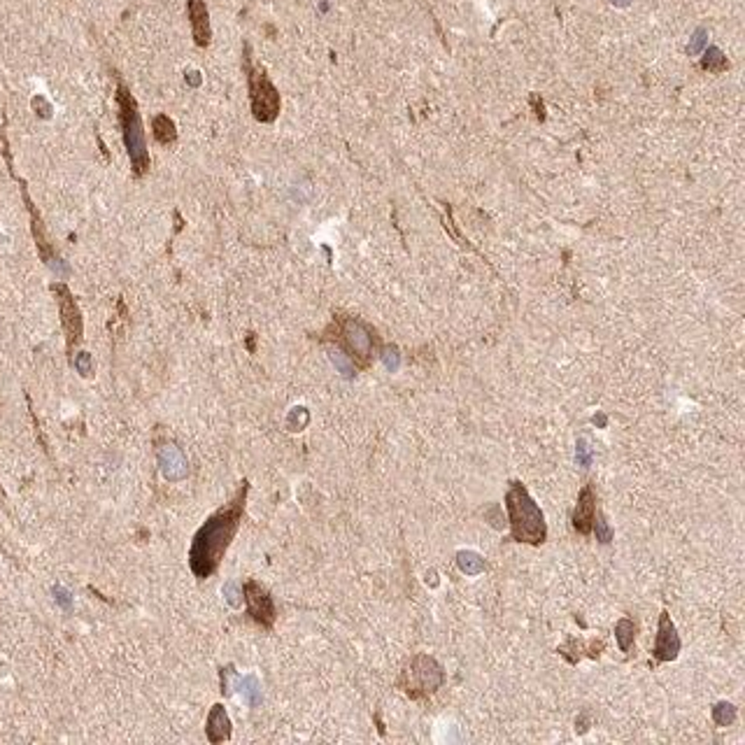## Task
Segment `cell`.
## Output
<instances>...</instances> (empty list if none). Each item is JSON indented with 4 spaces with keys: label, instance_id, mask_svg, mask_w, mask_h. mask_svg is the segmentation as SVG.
Masks as SVG:
<instances>
[{
    "label": "cell",
    "instance_id": "cb8c5ba5",
    "mask_svg": "<svg viewBox=\"0 0 745 745\" xmlns=\"http://www.w3.org/2000/svg\"><path fill=\"white\" fill-rule=\"evenodd\" d=\"M382 361H385V366L389 371H396V368H399V350H396V347H385Z\"/></svg>",
    "mask_w": 745,
    "mask_h": 745
},
{
    "label": "cell",
    "instance_id": "484cf974",
    "mask_svg": "<svg viewBox=\"0 0 745 745\" xmlns=\"http://www.w3.org/2000/svg\"><path fill=\"white\" fill-rule=\"evenodd\" d=\"M594 424H596V427H605V417L603 415L594 417Z\"/></svg>",
    "mask_w": 745,
    "mask_h": 745
},
{
    "label": "cell",
    "instance_id": "277c9868",
    "mask_svg": "<svg viewBox=\"0 0 745 745\" xmlns=\"http://www.w3.org/2000/svg\"><path fill=\"white\" fill-rule=\"evenodd\" d=\"M252 110L256 119L270 121L280 110V98L266 75H252Z\"/></svg>",
    "mask_w": 745,
    "mask_h": 745
},
{
    "label": "cell",
    "instance_id": "6da1fadb",
    "mask_svg": "<svg viewBox=\"0 0 745 745\" xmlns=\"http://www.w3.org/2000/svg\"><path fill=\"white\" fill-rule=\"evenodd\" d=\"M247 492H249V482L245 480L231 503L217 510L212 517H207L205 524L193 536V543L189 549V566L198 580L210 577L217 570L219 561L224 559L226 549L231 545L233 536L240 526L242 512H245Z\"/></svg>",
    "mask_w": 745,
    "mask_h": 745
},
{
    "label": "cell",
    "instance_id": "ba28073f",
    "mask_svg": "<svg viewBox=\"0 0 745 745\" xmlns=\"http://www.w3.org/2000/svg\"><path fill=\"white\" fill-rule=\"evenodd\" d=\"M594 517H596V496L591 485H584L582 492L577 494V503L573 508V529L577 533L589 536Z\"/></svg>",
    "mask_w": 745,
    "mask_h": 745
},
{
    "label": "cell",
    "instance_id": "2e32d148",
    "mask_svg": "<svg viewBox=\"0 0 745 745\" xmlns=\"http://www.w3.org/2000/svg\"><path fill=\"white\" fill-rule=\"evenodd\" d=\"M713 720H715L717 727H729V724L736 722V708L731 706L729 701L715 703V708H713Z\"/></svg>",
    "mask_w": 745,
    "mask_h": 745
},
{
    "label": "cell",
    "instance_id": "8fae6325",
    "mask_svg": "<svg viewBox=\"0 0 745 745\" xmlns=\"http://www.w3.org/2000/svg\"><path fill=\"white\" fill-rule=\"evenodd\" d=\"M207 738L210 743H224L231 738V720H228L224 706H214L207 715Z\"/></svg>",
    "mask_w": 745,
    "mask_h": 745
},
{
    "label": "cell",
    "instance_id": "d6986e66",
    "mask_svg": "<svg viewBox=\"0 0 745 745\" xmlns=\"http://www.w3.org/2000/svg\"><path fill=\"white\" fill-rule=\"evenodd\" d=\"M308 420H310L308 410H305V408H294L289 413V417H287V427H289V431H301V429H305Z\"/></svg>",
    "mask_w": 745,
    "mask_h": 745
},
{
    "label": "cell",
    "instance_id": "4fadbf2b",
    "mask_svg": "<svg viewBox=\"0 0 745 745\" xmlns=\"http://www.w3.org/2000/svg\"><path fill=\"white\" fill-rule=\"evenodd\" d=\"M457 566L464 575H480L487 570V561L478 552H473V549H462L457 554Z\"/></svg>",
    "mask_w": 745,
    "mask_h": 745
},
{
    "label": "cell",
    "instance_id": "7a4b0ae2",
    "mask_svg": "<svg viewBox=\"0 0 745 745\" xmlns=\"http://www.w3.org/2000/svg\"><path fill=\"white\" fill-rule=\"evenodd\" d=\"M506 510L510 522V538L526 545H540L547 538L545 515L519 480H512L506 492Z\"/></svg>",
    "mask_w": 745,
    "mask_h": 745
},
{
    "label": "cell",
    "instance_id": "5bb4252c",
    "mask_svg": "<svg viewBox=\"0 0 745 745\" xmlns=\"http://www.w3.org/2000/svg\"><path fill=\"white\" fill-rule=\"evenodd\" d=\"M615 638H617L619 650H622V652H629L631 645H633V638H636V624H633L629 617L617 619V624H615Z\"/></svg>",
    "mask_w": 745,
    "mask_h": 745
},
{
    "label": "cell",
    "instance_id": "7c38bea8",
    "mask_svg": "<svg viewBox=\"0 0 745 745\" xmlns=\"http://www.w3.org/2000/svg\"><path fill=\"white\" fill-rule=\"evenodd\" d=\"M189 15H191V24H193V36H196L198 45H207L210 40V26H207V12L205 5L200 0H191L189 3Z\"/></svg>",
    "mask_w": 745,
    "mask_h": 745
},
{
    "label": "cell",
    "instance_id": "7402d4cb",
    "mask_svg": "<svg viewBox=\"0 0 745 745\" xmlns=\"http://www.w3.org/2000/svg\"><path fill=\"white\" fill-rule=\"evenodd\" d=\"M224 596H226V601L233 605V608H238L240 601H242V598H240L242 589L238 587V582H226L224 584Z\"/></svg>",
    "mask_w": 745,
    "mask_h": 745
},
{
    "label": "cell",
    "instance_id": "e0dca14e",
    "mask_svg": "<svg viewBox=\"0 0 745 745\" xmlns=\"http://www.w3.org/2000/svg\"><path fill=\"white\" fill-rule=\"evenodd\" d=\"M154 133L161 142H168L175 138V126H172V121L168 119V117H156L154 119Z\"/></svg>",
    "mask_w": 745,
    "mask_h": 745
},
{
    "label": "cell",
    "instance_id": "9a60e30c",
    "mask_svg": "<svg viewBox=\"0 0 745 745\" xmlns=\"http://www.w3.org/2000/svg\"><path fill=\"white\" fill-rule=\"evenodd\" d=\"M235 689H240V694L245 696L249 706H259L261 703V685L254 675H245V678L235 680Z\"/></svg>",
    "mask_w": 745,
    "mask_h": 745
},
{
    "label": "cell",
    "instance_id": "ac0fdd59",
    "mask_svg": "<svg viewBox=\"0 0 745 745\" xmlns=\"http://www.w3.org/2000/svg\"><path fill=\"white\" fill-rule=\"evenodd\" d=\"M591 531L596 533V540L603 543V545H608V543L612 540V529L608 526V522H605L601 515H596L594 517V524H591Z\"/></svg>",
    "mask_w": 745,
    "mask_h": 745
},
{
    "label": "cell",
    "instance_id": "603a6c76",
    "mask_svg": "<svg viewBox=\"0 0 745 745\" xmlns=\"http://www.w3.org/2000/svg\"><path fill=\"white\" fill-rule=\"evenodd\" d=\"M54 596H57V603L64 608L66 612L73 610V594L64 587H54Z\"/></svg>",
    "mask_w": 745,
    "mask_h": 745
},
{
    "label": "cell",
    "instance_id": "5b68a950",
    "mask_svg": "<svg viewBox=\"0 0 745 745\" xmlns=\"http://www.w3.org/2000/svg\"><path fill=\"white\" fill-rule=\"evenodd\" d=\"M680 636L678 629H675L671 615L666 610H661L659 615V626H657V640H654L652 647V657L657 661H673L680 654Z\"/></svg>",
    "mask_w": 745,
    "mask_h": 745
},
{
    "label": "cell",
    "instance_id": "ffe728a7",
    "mask_svg": "<svg viewBox=\"0 0 745 745\" xmlns=\"http://www.w3.org/2000/svg\"><path fill=\"white\" fill-rule=\"evenodd\" d=\"M575 459H577V464L584 466V469L591 464V448H589V443L584 441V438H580L577 445H575Z\"/></svg>",
    "mask_w": 745,
    "mask_h": 745
},
{
    "label": "cell",
    "instance_id": "3957f363",
    "mask_svg": "<svg viewBox=\"0 0 745 745\" xmlns=\"http://www.w3.org/2000/svg\"><path fill=\"white\" fill-rule=\"evenodd\" d=\"M443 682H445L443 666L434 657H429V654H417V657H413L401 675V687L413 699H422V696L434 694L436 689L443 687Z\"/></svg>",
    "mask_w": 745,
    "mask_h": 745
},
{
    "label": "cell",
    "instance_id": "d4e9b609",
    "mask_svg": "<svg viewBox=\"0 0 745 745\" xmlns=\"http://www.w3.org/2000/svg\"><path fill=\"white\" fill-rule=\"evenodd\" d=\"M75 366H78V371H80L82 375H91V357H89L87 352L80 354L78 361H75Z\"/></svg>",
    "mask_w": 745,
    "mask_h": 745
},
{
    "label": "cell",
    "instance_id": "44dd1931",
    "mask_svg": "<svg viewBox=\"0 0 745 745\" xmlns=\"http://www.w3.org/2000/svg\"><path fill=\"white\" fill-rule=\"evenodd\" d=\"M331 359H333V364H336V368L345 375V378H352V375H354V366L350 364V361H347V357H345L343 352H331Z\"/></svg>",
    "mask_w": 745,
    "mask_h": 745
},
{
    "label": "cell",
    "instance_id": "8992f818",
    "mask_svg": "<svg viewBox=\"0 0 745 745\" xmlns=\"http://www.w3.org/2000/svg\"><path fill=\"white\" fill-rule=\"evenodd\" d=\"M245 598H247V612L252 615L254 622L270 629L275 622V603L268 596V591L261 587L259 582H247L245 584Z\"/></svg>",
    "mask_w": 745,
    "mask_h": 745
},
{
    "label": "cell",
    "instance_id": "30bf717a",
    "mask_svg": "<svg viewBox=\"0 0 745 745\" xmlns=\"http://www.w3.org/2000/svg\"><path fill=\"white\" fill-rule=\"evenodd\" d=\"M124 133H126V145L128 152L133 156V161H145V140H142V128L138 121V112L131 108V103H124Z\"/></svg>",
    "mask_w": 745,
    "mask_h": 745
},
{
    "label": "cell",
    "instance_id": "52a82bcc",
    "mask_svg": "<svg viewBox=\"0 0 745 745\" xmlns=\"http://www.w3.org/2000/svg\"><path fill=\"white\" fill-rule=\"evenodd\" d=\"M340 336H343V343L347 345V350H350L354 357H359L364 361L371 357L373 333L364 322H359V319H345V322L340 324Z\"/></svg>",
    "mask_w": 745,
    "mask_h": 745
},
{
    "label": "cell",
    "instance_id": "9c48e42d",
    "mask_svg": "<svg viewBox=\"0 0 745 745\" xmlns=\"http://www.w3.org/2000/svg\"><path fill=\"white\" fill-rule=\"evenodd\" d=\"M158 464H161L163 475L170 482H177V480H184L189 475V462H186L184 452L172 443L158 448Z\"/></svg>",
    "mask_w": 745,
    "mask_h": 745
}]
</instances>
